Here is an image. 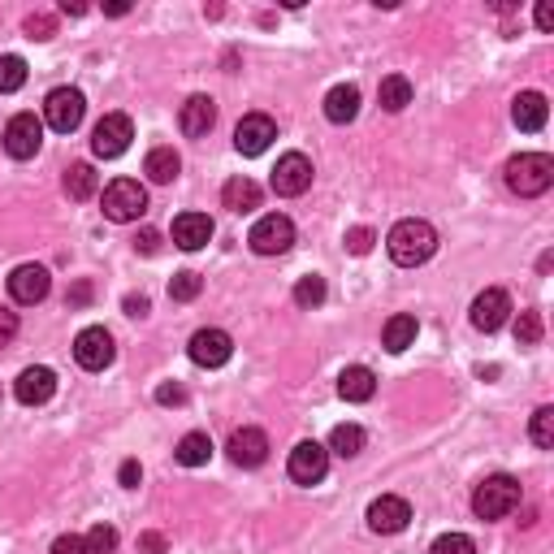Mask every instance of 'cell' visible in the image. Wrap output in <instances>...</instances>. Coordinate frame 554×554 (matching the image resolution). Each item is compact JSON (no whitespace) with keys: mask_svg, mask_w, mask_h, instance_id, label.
<instances>
[{"mask_svg":"<svg viewBox=\"0 0 554 554\" xmlns=\"http://www.w3.org/2000/svg\"><path fill=\"white\" fill-rule=\"evenodd\" d=\"M386 252H390L394 265L416 269V265H425V260L438 252V230H433L429 221H420V217H407L386 234Z\"/></svg>","mask_w":554,"mask_h":554,"instance_id":"cell-1","label":"cell"},{"mask_svg":"<svg viewBox=\"0 0 554 554\" xmlns=\"http://www.w3.org/2000/svg\"><path fill=\"white\" fill-rule=\"evenodd\" d=\"M503 178H507V187L516 195L533 200V195H546L554 187V161L546 152H520V156H511V161H507Z\"/></svg>","mask_w":554,"mask_h":554,"instance_id":"cell-2","label":"cell"},{"mask_svg":"<svg viewBox=\"0 0 554 554\" xmlns=\"http://www.w3.org/2000/svg\"><path fill=\"white\" fill-rule=\"evenodd\" d=\"M516 507H520V481L507 477V472L485 477L477 485V494H472V511H477V520H503Z\"/></svg>","mask_w":554,"mask_h":554,"instance_id":"cell-3","label":"cell"},{"mask_svg":"<svg viewBox=\"0 0 554 554\" xmlns=\"http://www.w3.org/2000/svg\"><path fill=\"white\" fill-rule=\"evenodd\" d=\"M104 217L109 221H139L148 213V191L139 187L135 178H113L109 187H104Z\"/></svg>","mask_w":554,"mask_h":554,"instance_id":"cell-4","label":"cell"},{"mask_svg":"<svg viewBox=\"0 0 554 554\" xmlns=\"http://www.w3.org/2000/svg\"><path fill=\"white\" fill-rule=\"evenodd\" d=\"M83 113H87V100H83V91H78V87H57V91H48V100H44V122L57 130V135H70V130L83 126Z\"/></svg>","mask_w":554,"mask_h":554,"instance_id":"cell-5","label":"cell"},{"mask_svg":"<svg viewBox=\"0 0 554 554\" xmlns=\"http://www.w3.org/2000/svg\"><path fill=\"white\" fill-rule=\"evenodd\" d=\"M130 139H135L130 117L126 113H104L96 122V130H91V152H96L100 161H117V156L130 148Z\"/></svg>","mask_w":554,"mask_h":554,"instance_id":"cell-6","label":"cell"},{"mask_svg":"<svg viewBox=\"0 0 554 554\" xmlns=\"http://www.w3.org/2000/svg\"><path fill=\"white\" fill-rule=\"evenodd\" d=\"M247 243H252L256 256H282V252H290V243H295V221L282 217V213L260 217L252 226V234H247Z\"/></svg>","mask_w":554,"mask_h":554,"instance_id":"cell-7","label":"cell"},{"mask_svg":"<svg viewBox=\"0 0 554 554\" xmlns=\"http://www.w3.org/2000/svg\"><path fill=\"white\" fill-rule=\"evenodd\" d=\"M113 334L104 325H87L83 334L74 338V360L78 368H87V373H104V368L113 364Z\"/></svg>","mask_w":554,"mask_h":554,"instance_id":"cell-8","label":"cell"},{"mask_svg":"<svg viewBox=\"0 0 554 554\" xmlns=\"http://www.w3.org/2000/svg\"><path fill=\"white\" fill-rule=\"evenodd\" d=\"M39 143H44V122H39L35 113L9 117V126H5V152L13 156V161H31V156L39 152Z\"/></svg>","mask_w":554,"mask_h":554,"instance_id":"cell-9","label":"cell"},{"mask_svg":"<svg viewBox=\"0 0 554 554\" xmlns=\"http://www.w3.org/2000/svg\"><path fill=\"white\" fill-rule=\"evenodd\" d=\"M273 191L277 195H286V200H295V195H303L312 187V161L303 152H286L282 161H277V169H273Z\"/></svg>","mask_w":554,"mask_h":554,"instance_id":"cell-10","label":"cell"},{"mask_svg":"<svg viewBox=\"0 0 554 554\" xmlns=\"http://www.w3.org/2000/svg\"><path fill=\"white\" fill-rule=\"evenodd\" d=\"M290 481H299V485H316V481H325V472H329V451L321 442H299L295 451H290Z\"/></svg>","mask_w":554,"mask_h":554,"instance_id":"cell-11","label":"cell"},{"mask_svg":"<svg viewBox=\"0 0 554 554\" xmlns=\"http://www.w3.org/2000/svg\"><path fill=\"white\" fill-rule=\"evenodd\" d=\"M507 316H511V295L507 290H481L477 299H472V325L481 329V334H494V329H503L507 325Z\"/></svg>","mask_w":554,"mask_h":554,"instance_id":"cell-12","label":"cell"},{"mask_svg":"<svg viewBox=\"0 0 554 554\" xmlns=\"http://www.w3.org/2000/svg\"><path fill=\"white\" fill-rule=\"evenodd\" d=\"M187 355L200 368H221L234 355V342H230V334L226 329H200V334H191V347H187Z\"/></svg>","mask_w":554,"mask_h":554,"instance_id":"cell-13","label":"cell"},{"mask_svg":"<svg viewBox=\"0 0 554 554\" xmlns=\"http://www.w3.org/2000/svg\"><path fill=\"white\" fill-rule=\"evenodd\" d=\"M412 520V507L399 494H381L377 503H368V529L373 533H403Z\"/></svg>","mask_w":554,"mask_h":554,"instance_id":"cell-14","label":"cell"},{"mask_svg":"<svg viewBox=\"0 0 554 554\" xmlns=\"http://www.w3.org/2000/svg\"><path fill=\"white\" fill-rule=\"evenodd\" d=\"M273 139H277V126H273V117H265V113H247L239 122V130H234V148H239L243 156L269 152Z\"/></svg>","mask_w":554,"mask_h":554,"instance_id":"cell-15","label":"cell"},{"mask_svg":"<svg viewBox=\"0 0 554 554\" xmlns=\"http://www.w3.org/2000/svg\"><path fill=\"white\" fill-rule=\"evenodd\" d=\"M48 286H52V277L44 265H18L9 273V295H13V303H22V308H31V303L44 299Z\"/></svg>","mask_w":554,"mask_h":554,"instance_id":"cell-16","label":"cell"},{"mask_svg":"<svg viewBox=\"0 0 554 554\" xmlns=\"http://www.w3.org/2000/svg\"><path fill=\"white\" fill-rule=\"evenodd\" d=\"M13 394H18V403H26V407L48 403L52 394H57V373H52V368H44V364L22 368V377L13 381Z\"/></svg>","mask_w":554,"mask_h":554,"instance_id":"cell-17","label":"cell"},{"mask_svg":"<svg viewBox=\"0 0 554 554\" xmlns=\"http://www.w3.org/2000/svg\"><path fill=\"white\" fill-rule=\"evenodd\" d=\"M226 451H230V459L239 468H260L269 459V438L260 429H234L230 442H226Z\"/></svg>","mask_w":554,"mask_h":554,"instance_id":"cell-18","label":"cell"},{"mask_svg":"<svg viewBox=\"0 0 554 554\" xmlns=\"http://www.w3.org/2000/svg\"><path fill=\"white\" fill-rule=\"evenodd\" d=\"M208 239H213V217L208 213L174 217V243L182 247V252H200V247H208Z\"/></svg>","mask_w":554,"mask_h":554,"instance_id":"cell-19","label":"cell"},{"mask_svg":"<svg viewBox=\"0 0 554 554\" xmlns=\"http://www.w3.org/2000/svg\"><path fill=\"white\" fill-rule=\"evenodd\" d=\"M213 122H217V104L208 96H191L187 104H182V113H178V126H182V135H187V139H204L208 130H213Z\"/></svg>","mask_w":554,"mask_h":554,"instance_id":"cell-20","label":"cell"},{"mask_svg":"<svg viewBox=\"0 0 554 554\" xmlns=\"http://www.w3.org/2000/svg\"><path fill=\"white\" fill-rule=\"evenodd\" d=\"M546 117H550V104H546L542 91H520V96L511 100V122L520 130H529V135L546 126Z\"/></svg>","mask_w":554,"mask_h":554,"instance_id":"cell-21","label":"cell"},{"mask_svg":"<svg viewBox=\"0 0 554 554\" xmlns=\"http://www.w3.org/2000/svg\"><path fill=\"white\" fill-rule=\"evenodd\" d=\"M373 390H377L373 368H364V364L342 368V377H338V394H342L347 403H368V399H373Z\"/></svg>","mask_w":554,"mask_h":554,"instance_id":"cell-22","label":"cell"},{"mask_svg":"<svg viewBox=\"0 0 554 554\" xmlns=\"http://www.w3.org/2000/svg\"><path fill=\"white\" fill-rule=\"evenodd\" d=\"M355 113H360V87L338 83V87L325 96V117H329L334 126H347V122H355Z\"/></svg>","mask_w":554,"mask_h":554,"instance_id":"cell-23","label":"cell"},{"mask_svg":"<svg viewBox=\"0 0 554 554\" xmlns=\"http://www.w3.org/2000/svg\"><path fill=\"white\" fill-rule=\"evenodd\" d=\"M416 334H420L416 316L399 312V316H390V321H386V329H381V347H386L390 355H403V351L416 342Z\"/></svg>","mask_w":554,"mask_h":554,"instance_id":"cell-24","label":"cell"},{"mask_svg":"<svg viewBox=\"0 0 554 554\" xmlns=\"http://www.w3.org/2000/svg\"><path fill=\"white\" fill-rule=\"evenodd\" d=\"M143 174H148L156 187H169V182L182 174V156L174 148H152L148 161H143Z\"/></svg>","mask_w":554,"mask_h":554,"instance_id":"cell-25","label":"cell"},{"mask_svg":"<svg viewBox=\"0 0 554 554\" xmlns=\"http://www.w3.org/2000/svg\"><path fill=\"white\" fill-rule=\"evenodd\" d=\"M221 204H226L230 213H252V208H260V187L252 178H230L226 187H221Z\"/></svg>","mask_w":554,"mask_h":554,"instance_id":"cell-26","label":"cell"},{"mask_svg":"<svg viewBox=\"0 0 554 554\" xmlns=\"http://www.w3.org/2000/svg\"><path fill=\"white\" fill-rule=\"evenodd\" d=\"M377 100H381V109H386V113H403L407 104H412V83H407L403 74H386V78H381V87H377Z\"/></svg>","mask_w":554,"mask_h":554,"instance_id":"cell-27","label":"cell"},{"mask_svg":"<svg viewBox=\"0 0 554 554\" xmlns=\"http://www.w3.org/2000/svg\"><path fill=\"white\" fill-rule=\"evenodd\" d=\"M96 191H100V174L87 161H78V165L65 169V195H70V200H91Z\"/></svg>","mask_w":554,"mask_h":554,"instance_id":"cell-28","label":"cell"},{"mask_svg":"<svg viewBox=\"0 0 554 554\" xmlns=\"http://www.w3.org/2000/svg\"><path fill=\"white\" fill-rule=\"evenodd\" d=\"M174 459L182 468H204L208 459H213V438H208V433H187V438L178 442Z\"/></svg>","mask_w":554,"mask_h":554,"instance_id":"cell-29","label":"cell"},{"mask_svg":"<svg viewBox=\"0 0 554 554\" xmlns=\"http://www.w3.org/2000/svg\"><path fill=\"white\" fill-rule=\"evenodd\" d=\"M364 429L360 425H338L334 433H329V451H334V455H342V459H355V455H360L364 451Z\"/></svg>","mask_w":554,"mask_h":554,"instance_id":"cell-30","label":"cell"},{"mask_svg":"<svg viewBox=\"0 0 554 554\" xmlns=\"http://www.w3.org/2000/svg\"><path fill=\"white\" fill-rule=\"evenodd\" d=\"M200 290H204V277L191 273V269H182V273L169 277V299H174V303H191Z\"/></svg>","mask_w":554,"mask_h":554,"instance_id":"cell-31","label":"cell"},{"mask_svg":"<svg viewBox=\"0 0 554 554\" xmlns=\"http://www.w3.org/2000/svg\"><path fill=\"white\" fill-rule=\"evenodd\" d=\"M295 303H299V308H321V303H325V277H316V273L299 277V286H295Z\"/></svg>","mask_w":554,"mask_h":554,"instance_id":"cell-32","label":"cell"},{"mask_svg":"<svg viewBox=\"0 0 554 554\" xmlns=\"http://www.w3.org/2000/svg\"><path fill=\"white\" fill-rule=\"evenodd\" d=\"M26 83V61L22 57H0V96H9V91H18Z\"/></svg>","mask_w":554,"mask_h":554,"instance_id":"cell-33","label":"cell"},{"mask_svg":"<svg viewBox=\"0 0 554 554\" xmlns=\"http://www.w3.org/2000/svg\"><path fill=\"white\" fill-rule=\"evenodd\" d=\"M529 433H533V442L542 446V451H550V446H554V407H537Z\"/></svg>","mask_w":554,"mask_h":554,"instance_id":"cell-34","label":"cell"},{"mask_svg":"<svg viewBox=\"0 0 554 554\" xmlns=\"http://www.w3.org/2000/svg\"><path fill=\"white\" fill-rule=\"evenodd\" d=\"M516 342H520V347H537V342H542V316L520 312L516 316Z\"/></svg>","mask_w":554,"mask_h":554,"instance_id":"cell-35","label":"cell"},{"mask_svg":"<svg viewBox=\"0 0 554 554\" xmlns=\"http://www.w3.org/2000/svg\"><path fill=\"white\" fill-rule=\"evenodd\" d=\"M429 554H477V546H472L468 533H442L438 542L429 546Z\"/></svg>","mask_w":554,"mask_h":554,"instance_id":"cell-36","label":"cell"},{"mask_svg":"<svg viewBox=\"0 0 554 554\" xmlns=\"http://www.w3.org/2000/svg\"><path fill=\"white\" fill-rule=\"evenodd\" d=\"M117 550V529L113 524H96L87 533V554H113Z\"/></svg>","mask_w":554,"mask_h":554,"instance_id":"cell-37","label":"cell"},{"mask_svg":"<svg viewBox=\"0 0 554 554\" xmlns=\"http://www.w3.org/2000/svg\"><path fill=\"white\" fill-rule=\"evenodd\" d=\"M373 243H377V234L368 230V226L347 230V252H351V256H368V252H373Z\"/></svg>","mask_w":554,"mask_h":554,"instance_id":"cell-38","label":"cell"},{"mask_svg":"<svg viewBox=\"0 0 554 554\" xmlns=\"http://www.w3.org/2000/svg\"><path fill=\"white\" fill-rule=\"evenodd\" d=\"M26 35H31V39H52V35H57V22H52L48 13H31V18H26Z\"/></svg>","mask_w":554,"mask_h":554,"instance_id":"cell-39","label":"cell"},{"mask_svg":"<svg viewBox=\"0 0 554 554\" xmlns=\"http://www.w3.org/2000/svg\"><path fill=\"white\" fill-rule=\"evenodd\" d=\"M52 554H87V537H78V533H65L52 542Z\"/></svg>","mask_w":554,"mask_h":554,"instance_id":"cell-40","label":"cell"},{"mask_svg":"<svg viewBox=\"0 0 554 554\" xmlns=\"http://www.w3.org/2000/svg\"><path fill=\"white\" fill-rule=\"evenodd\" d=\"M117 481H122L126 490H139V481H143V468L135 464V459H126V464H122V472H117Z\"/></svg>","mask_w":554,"mask_h":554,"instance_id":"cell-41","label":"cell"},{"mask_svg":"<svg viewBox=\"0 0 554 554\" xmlns=\"http://www.w3.org/2000/svg\"><path fill=\"white\" fill-rule=\"evenodd\" d=\"M156 247H161V234H156V230H139V239H135V252H143V256H156Z\"/></svg>","mask_w":554,"mask_h":554,"instance_id":"cell-42","label":"cell"},{"mask_svg":"<svg viewBox=\"0 0 554 554\" xmlns=\"http://www.w3.org/2000/svg\"><path fill=\"white\" fill-rule=\"evenodd\" d=\"M13 334H18V312H5V308H0V347H5Z\"/></svg>","mask_w":554,"mask_h":554,"instance_id":"cell-43","label":"cell"},{"mask_svg":"<svg viewBox=\"0 0 554 554\" xmlns=\"http://www.w3.org/2000/svg\"><path fill=\"white\" fill-rule=\"evenodd\" d=\"M182 399H187V390H182V386H161V390H156V403H165V407H174Z\"/></svg>","mask_w":554,"mask_h":554,"instance_id":"cell-44","label":"cell"},{"mask_svg":"<svg viewBox=\"0 0 554 554\" xmlns=\"http://www.w3.org/2000/svg\"><path fill=\"white\" fill-rule=\"evenodd\" d=\"M139 550L143 554H165V537L161 533H143L139 537Z\"/></svg>","mask_w":554,"mask_h":554,"instance_id":"cell-45","label":"cell"},{"mask_svg":"<svg viewBox=\"0 0 554 554\" xmlns=\"http://www.w3.org/2000/svg\"><path fill=\"white\" fill-rule=\"evenodd\" d=\"M148 308H152V303L143 299V295H130V299H126V312H130V316H148Z\"/></svg>","mask_w":554,"mask_h":554,"instance_id":"cell-46","label":"cell"},{"mask_svg":"<svg viewBox=\"0 0 554 554\" xmlns=\"http://www.w3.org/2000/svg\"><path fill=\"white\" fill-rule=\"evenodd\" d=\"M537 26H542V31H554V9L550 5H537Z\"/></svg>","mask_w":554,"mask_h":554,"instance_id":"cell-47","label":"cell"},{"mask_svg":"<svg viewBox=\"0 0 554 554\" xmlns=\"http://www.w3.org/2000/svg\"><path fill=\"white\" fill-rule=\"evenodd\" d=\"M104 13H113V18H122V13H130L126 0H117V5H104Z\"/></svg>","mask_w":554,"mask_h":554,"instance_id":"cell-48","label":"cell"},{"mask_svg":"<svg viewBox=\"0 0 554 554\" xmlns=\"http://www.w3.org/2000/svg\"><path fill=\"white\" fill-rule=\"evenodd\" d=\"M61 13H74V18H78V13H87V5H78V0H65Z\"/></svg>","mask_w":554,"mask_h":554,"instance_id":"cell-49","label":"cell"}]
</instances>
